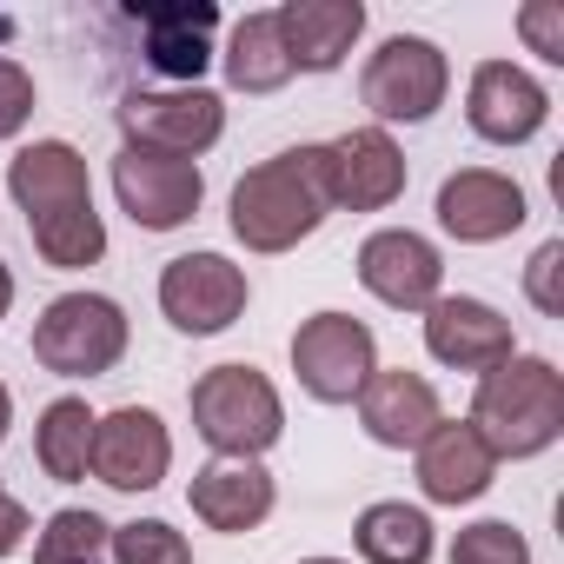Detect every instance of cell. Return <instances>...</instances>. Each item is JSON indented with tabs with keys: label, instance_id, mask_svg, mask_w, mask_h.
<instances>
[{
	"label": "cell",
	"instance_id": "35",
	"mask_svg": "<svg viewBox=\"0 0 564 564\" xmlns=\"http://www.w3.org/2000/svg\"><path fill=\"white\" fill-rule=\"evenodd\" d=\"M300 564H346V557H300Z\"/></svg>",
	"mask_w": 564,
	"mask_h": 564
},
{
	"label": "cell",
	"instance_id": "14",
	"mask_svg": "<svg viewBox=\"0 0 564 564\" xmlns=\"http://www.w3.org/2000/svg\"><path fill=\"white\" fill-rule=\"evenodd\" d=\"M425 352L445 366V372H491L518 352V333L511 319L491 306V300H471V293H438L425 306Z\"/></svg>",
	"mask_w": 564,
	"mask_h": 564
},
{
	"label": "cell",
	"instance_id": "6",
	"mask_svg": "<svg viewBox=\"0 0 564 564\" xmlns=\"http://www.w3.org/2000/svg\"><path fill=\"white\" fill-rule=\"evenodd\" d=\"M120 140L133 153H166V160H199L219 147L226 133V100L213 87H153V94H127L113 107Z\"/></svg>",
	"mask_w": 564,
	"mask_h": 564
},
{
	"label": "cell",
	"instance_id": "11",
	"mask_svg": "<svg viewBox=\"0 0 564 564\" xmlns=\"http://www.w3.org/2000/svg\"><path fill=\"white\" fill-rule=\"evenodd\" d=\"M173 471V432L153 405H113L94 419V478L107 491H160Z\"/></svg>",
	"mask_w": 564,
	"mask_h": 564
},
{
	"label": "cell",
	"instance_id": "25",
	"mask_svg": "<svg viewBox=\"0 0 564 564\" xmlns=\"http://www.w3.org/2000/svg\"><path fill=\"white\" fill-rule=\"evenodd\" d=\"M34 232V252L54 265V272H87L107 259V219L94 206H67V213H47L28 226Z\"/></svg>",
	"mask_w": 564,
	"mask_h": 564
},
{
	"label": "cell",
	"instance_id": "23",
	"mask_svg": "<svg viewBox=\"0 0 564 564\" xmlns=\"http://www.w3.org/2000/svg\"><path fill=\"white\" fill-rule=\"evenodd\" d=\"M352 544L366 564H432V518L425 505H405V498H379L359 511L352 524Z\"/></svg>",
	"mask_w": 564,
	"mask_h": 564
},
{
	"label": "cell",
	"instance_id": "26",
	"mask_svg": "<svg viewBox=\"0 0 564 564\" xmlns=\"http://www.w3.org/2000/svg\"><path fill=\"white\" fill-rule=\"evenodd\" d=\"M34 564H113V524L100 511H54L34 538Z\"/></svg>",
	"mask_w": 564,
	"mask_h": 564
},
{
	"label": "cell",
	"instance_id": "27",
	"mask_svg": "<svg viewBox=\"0 0 564 564\" xmlns=\"http://www.w3.org/2000/svg\"><path fill=\"white\" fill-rule=\"evenodd\" d=\"M113 564H193V544L166 518H133L113 524Z\"/></svg>",
	"mask_w": 564,
	"mask_h": 564
},
{
	"label": "cell",
	"instance_id": "3",
	"mask_svg": "<svg viewBox=\"0 0 564 564\" xmlns=\"http://www.w3.org/2000/svg\"><path fill=\"white\" fill-rule=\"evenodd\" d=\"M186 405H193V432L213 445V458H265L279 445V432H286V399L246 359L199 372Z\"/></svg>",
	"mask_w": 564,
	"mask_h": 564
},
{
	"label": "cell",
	"instance_id": "17",
	"mask_svg": "<svg viewBox=\"0 0 564 564\" xmlns=\"http://www.w3.org/2000/svg\"><path fill=\"white\" fill-rule=\"evenodd\" d=\"M186 505H193V518H199L206 531L239 538V531H259V524L272 518L279 485H272V471H265L259 458H213V465L193 471Z\"/></svg>",
	"mask_w": 564,
	"mask_h": 564
},
{
	"label": "cell",
	"instance_id": "7",
	"mask_svg": "<svg viewBox=\"0 0 564 564\" xmlns=\"http://www.w3.org/2000/svg\"><path fill=\"white\" fill-rule=\"evenodd\" d=\"M372 372H379V339H372L366 319H352V313H313L293 333V379H300L306 399L352 405Z\"/></svg>",
	"mask_w": 564,
	"mask_h": 564
},
{
	"label": "cell",
	"instance_id": "12",
	"mask_svg": "<svg viewBox=\"0 0 564 564\" xmlns=\"http://www.w3.org/2000/svg\"><path fill=\"white\" fill-rule=\"evenodd\" d=\"M465 120L478 140L491 147H524L538 140V127L551 120V94L538 74H524L518 61H478L465 80Z\"/></svg>",
	"mask_w": 564,
	"mask_h": 564
},
{
	"label": "cell",
	"instance_id": "22",
	"mask_svg": "<svg viewBox=\"0 0 564 564\" xmlns=\"http://www.w3.org/2000/svg\"><path fill=\"white\" fill-rule=\"evenodd\" d=\"M219 67H226L232 94H279V87H286L293 61H286V34H279V8L239 14L226 47H219Z\"/></svg>",
	"mask_w": 564,
	"mask_h": 564
},
{
	"label": "cell",
	"instance_id": "1",
	"mask_svg": "<svg viewBox=\"0 0 564 564\" xmlns=\"http://www.w3.org/2000/svg\"><path fill=\"white\" fill-rule=\"evenodd\" d=\"M333 213V173H326V147H286L259 166L239 173L232 186V239L246 252H293L300 239H313Z\"/></svg>",
	"mask_w": 564,
	"mask_h": 564
},
{
	"label": "cell",
	"instance_id": "10",
	"mask_svg": "<svg viewBox=\"0 0 564 564\" xmlns=\"http://www.w3.org/2000/svg\"><path fill=\"white\" fill-rule=\"evenodd\" d=\"M359 286L392 313H425L445 293V252L412 226H379L359 246Z\"/></svg>",
	"mask_w": 564,
	"mask_h": 564
},
{
	"label": "cell",
	"instance_id": "30",
	"mask_svg": "<svg viewBox=\"0 0 564 564\" xmlns=\"http://www.w3.org/2000/svg\"><path fill=\"white\" fill-rule=\"evenodd\" d=\"M34 74L21 67V61H8V54H0V140H14L28 120H34Z\"/></svg>",
	"mask_w": 564,
	"mask_h": 564
},
{
	"label": "cell",
	"instance_id": "5",
	"mask_svg": "<svg viewBox=\"0 0 564 564\" xmlns=\"http://www.w3.org/2000/svg\"><path fill=\"white\" fill-rule=\"evenodd\" d=\"M127 313L107 293H61L34 319V359L54 379H100L127 359Z\"/></svg>",
	"mask_w": 564,
	"mask_h": 564
},
{
	"label": "cell",
	"instance_id": "31",
	"mask_svg": "<svg viewBox=\"0 0 564 564\" xmlns=\"http://www.w3.org/2000/svg\"><path fill=\"white\" fill-rule=\"evenodd\" d=\"M518 34L531 41V54H538V61L564 67V8H557V0H531V8L518 14Z\"/></svg>",
	"mask_w": 564,
	"mask_h": 564
},
{
	"label": "cell",
	"instance_id": "18",
	"mask_svg": "<svg viewBox=\"0 0 564 564\" xmlns=\"http://www.w3.org/2000/svg\"><path fill=\"white\" fill-rule=\"evenodd\" d=\"M352 405H359L366 438L386 445V452H412V445L445 419V412H438V386H432L425 372H405V366H379Z\"/></svg>",
	"mask_w": 564,
	"mask_h": 564
},
{
	"label": "cell",
	"instance_id": "24",
	"mask_svg": "<svg viewBox=\"0 0 564 564\" xmlns=\"http://www.w3.org/2000/svg\"><path fill=\"white\" fill-rule=\"evenodd\" d=\"M94 405L87 399H54L47 412H41V425H34V458H41V471L54 478V485H80V478H94Z\"/></svg>",
	"mask_w": 564,
	"mask_h": 564
},
{
	"label": "cell",
	"instance_id": "29",
	"mask_svg": "<svg viewBox=\"0 0 564 564\" xmlns=\"http://www.w3.org/2000/svg\"><path fill=\"white\" fill-rule=\"evenodd\" d=\"M524 300H531L544 319H564V239H544V246L524 259Z\"/></svg>",
	"mask_w": 564,
	"mask_h": 564
},
{
	"label": "cell",
	"instance_id": "33",
	"mask_svg": "<svg viewBox=\"0 0 564 564\" xmlns=\"http://www.w3.org/2000/svg\"><path fill=\"white\" fill-rule=\"evenodd\" d=\"M14 313V265H0V319Z\"/></svg>",
	"mask_w": 564,
	"mask_h": 564
},
{
	"label": "cell",
	"instance_id": "32",
	"mask_svg": "<svg viewBox=\"0 0 564 564\" xmlns=\"http://www.w3.org/2000/svg\"><path fill=\"white\" fill-rule=\"evenodd\" d=\"M28 538H34V511H28L8 485H0V557H14Z\"/></svg>",
	"mask_w": 564,
	"mask_h": 564
},
{
	"label": "cell",
	"instance_id": "9",
	"mask_svg": "<svg viewBox=\"0 0 564 564\" xmlns=\"http://www.w3.org/2000/svg\"><path fill=\"white\" fill-rule=\"evenodd\" d=\"M113 199H120V213L140 232H180L186 219H199L206 173H199V160H166V153L120 147V160H113Z\"/></svg>",
	"mask_w": 564,
	"mask_h": 564
},
{
	"label": "cell",
	"instance_id": "16",
	"mask_svg": "<svg viewBox=\"0 0 564 564\" xmlns=\"http://www.w3.org/2000/svg\"><path fill=\"white\" fill-rule=\"evenodd\" d=\"M412 465H419V491L432 505H478L491 485H498V458L491 445L471 432V419H438L419 445H412Z\"/></svg>",
	"mask_w": 564,
	"mask_h": 564
},
{
	"label": "cell",
	"instance_id": "15",
	"mask_svg": "<svg viewBox=\"0 0 564 564\" xmlns=\"http://www.w3.org/2000/svg\"><path fill=\"white\" fill-rule=\"evenodd\" d=\"M326 173H333V206L346 213H386L405 199V147L386 127H352L326 147Z\"/></svg>",
	"mask_w": 564,
	"mask_h": 564
},
{
	"label": "cell",
	"instance_id": "19",
	"mask_svg": "<svg viewBox=\"0 0 564 564\" xmlns=\"http://www.w3.org/2000/svg\"><path fill=\"white\" fill-rule=\"evenodd\" d=\"M8 193L14 206L34 219L47 213H67V206H94V173H87V153L67 147V140H34L8 160Z\"/></svg>",
	"mask_w": 564,
	"mask_h": 564
},
{
	"label": "cell",
	"instance_id": "4",
	"mask_svg": "<svg viewBox=\"0 0 564 564\" xmlns=\"http://www.w3.org/2000/svg\"><path fill=\"white\" fill-rule=\"evenodd\" d=\"M445 94H452V61H445V47L425 41V34H392V41H379L372 61H366V74H359V100H366L372 127H386V133L432 120V113L445 107Z\"/></svg>",
	"mask_w": 564,
	"mask_h": 564
},
{
	"label": "cell",
	"instance_id": "8",
	"mask_svg": "<svg viewBox=\"0 0 564 564\" xmlns=\"http://www.w3.org/2000/svg\"><path fill=\"white\" fill-rule=\"evenodd\" d=\"M246 306H252V279L226 252H180V259L160 265V313L186 339L226 333Z\"/></svg>",
	"mask_w": 564,
	"mask_h": 564
},
{
	"label": "cell",
	"instance_id": "2",
	"mask_svg": "<svg viewBox=\"0 0 564 564\" xmlns=\"http://www.w3.org/2000/svg\"><path fill=\"white\" fill-rule=\"evenodd\" d=\"M471 432L491 445V458H538L564 438V372L538 352H511L505 366L478 372L471 392Z\"/></svg>",
	"mask_w": 564,
	"mask_h": 564
},
{
	"label": "cell",
	"instance_id": "20",
	"mask_svg": "<svg viewBox=\"0 0 564 564\" xmlns=\"http://www.w3.org/2000/svg\"><path fill=\"white\" fill-rule=\"evenodd\" d=\"M293 74H339L366 34V0H286L279 8Z\"/></svg>",
	"mask_w": 564,
	"mask_h": 564
},
{
	"label": "cell",
	"instance_id": "28",
	"mask_svg": "<svg viewBox=\"0 0 564 564\" xmlns=\"http://www.w3.org/2000/svg\"><path fill=\"white\" fill-rule=\"evenodd\" d=\"M452 564H531V544L511 518H478L452 538Z\"/></svg>",
	"mask_w": 564,
	"mask_h": 564
},
{
	"label": "cell",
	"instance_id": "21",
	"mask_svg": "<svg viewBox=\"0 0 564 564\" xmlns=\"http://www.w3.org/2000/svg\"><path fill=\"white\" fill-rule=\"evenodd\" d=\"M140 21V34H147V61L166 74V80H180V87H199V74H206V61H213V28H219V14L206 8H140L133 14Z\"/></svg>",
	"mask_w": 564,
	"mask_h": 564
},
{
	"label": "cell",
	"instance_id": "34",
	"mask_svg": "<svg viewBox=\"0 0 564 564\" xmlns=\"http://www.w3.org/2000/svg\"><path fill=\"white\" fill-rule=\"evenodd\" d=\"M8 432H14V392L0 386V438H8Z\"/></svg>",
	"mask_w": 564,
	"mask_h": 564
},
{
	"label": "cell",
	"instance_id": "13",
	"mask_svg": "<svg viewBox=\"0 0 564 564\" xmlns=\"http://www.w3.org/2000/svg\"><path fill=\"white\" fill-rule=\"evenodd\" d=\"M524 219H531V199H524V186H518L511 173H498V166H458V173L438 186V226H445V239H458V246H498V239H511Z\"/></svg>",
	"mask_w": 564,
	"mask_h": 564
}]
</instances>
